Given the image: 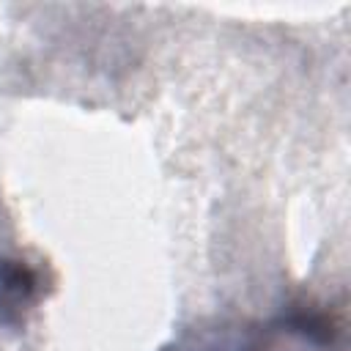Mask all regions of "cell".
<instances>
[{
	"label": "cell",
	"instance_id": "cell-1",
	"mask_svg": "<svg viewBox=\"0 0 351 351\" xmlns=\"http://www.w3.org/2000/svg\"><path fill=\"white\" fill-rule=\"evenodd\" d=\"M41 296V277L19 258L0 261V324L16 326Z\"/></svg>",
	"mask_w": 351,
	"mask_h": 351
}]
</instances>
